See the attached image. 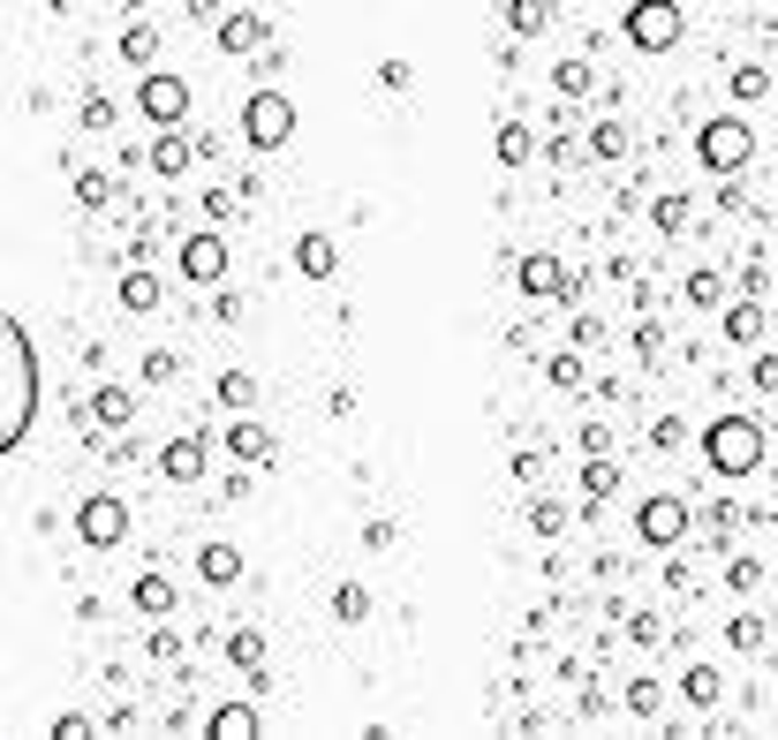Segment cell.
Here are the masks:
<instances>
[{"instance_id": "7c38bea8", "label": "cell", "mask_w": 778, "mask_h": 740, "mask_svg": "<svg viewBox=\"0 0 778 740\" xmlns=\"http://www.w3.org/2000/svg\"><path fill=\"white\" fill-rule=\"evenodd\" d=\"M219 439H227V461H273V453H280V439H273L258 416H235Z\"/></svg>"}, {"instance_id": "f35d334b", "label": "cell", "mask_w": 778, "mask_h": 740, "mask_svg": "<svg viewBox=\"0 0 778 740\" xmlns=\"http://www.w3.org/2000/svg\"><path fill=\"white\" fill-rule=\"evenodd\" d=\"M771 91V68H733V99H764Z\"/></svg>"}, {"instance_id": "52a82bcc", "label": "cell", "mask_w": 778, "mask_h": 740, "mask_svg": "<svg viewBox=\"0 0 778 740\" xmlns=\"http://www.w3.org/2000/svg\"><path fill=\"white\" fill-rule=\"evenodd\" d=\"M680 30H688L680 0H635V8H627V38H635L642 53H665V46H680Z\"/></svg>"}, {"instance_id": "7a4b0ae2", "label": "cell", "mask_w": 778, "mask_h": 740, "mask_svg": "<svg viewBox=\"0 0 778 740\" xmlns=\"http://www.w3.org/2000/svg\"><path fill=\"white\" fill-rule=\"evenodd\" d=\"M703 453H711L718 476H756L764 468V424L756 416H718L703 431Z\"/></svg>"}, {"instance_id": "d4e9b609", "label": "cell", "mask_w": 778, "mask_h": 740, "mask_svg": "<svg viewBox=\"0 0 778 740\" xmlns=\"http://www.w3.org/2000/svg\"><path fill=\"white\" fill-rule=\"evenodd\" d=\"M122 61H137V68H145V61H159V30L145 23V15H137V23L122 30Z\"/></svg>"}, {"instance_id": "30bf717a", "label": "cell", "mask_w": 778, "mask_h": 740, "mask_svg": "<svg viewBox=\"0 0 778 740\" xmlns=\"http://www.w3.org/2000/svg\"><path fill=\"white\" fill-rule=\"evenodd\" d=\"M514 280H522V296H529V302H552V296H567V265H560L552 250H529V258L514 265Z\"/></svg>"}, {"instance_id": "f6af8a7d", "label": "cell", "mask_w": 778, "mask_h": 740, "mask_svg": "<svg viewBox=\"0 0 778 740\" xmlns=\"http://www.w3.org/2000/svg\"><path fill=\"white\" fill-rule=\"evenodd\" d=\"M152 657L159 665H181V635L174 627H152Z\"/></svg>"}, {"instance_id": "7bdbcfd3", "label": "cell", "mask_w": 778, "mask_h": 740, "mask_svg": "<svg viewBox=\"0 0 778 740\" xmlns=\"http://www.w3.org/2000/svg\"><path fill=\"white\" fill-rule=\"evenodd\" d=\"M91 733H99V726H91L84 711H61V718H53V740H91Z\"/></svg>"}, {"instance_id": "d6a6232c", "label": "cell", "mask_w": 778, "mask_h": 740, "mask_svg": "<svg viewBox=\"0 0 778 740\" xmlns=\"http://www.w3.org/2000/svg\"><path fill=\"white\" fill-rule=\"evenodd\" d=\"M544 378H552V386H567V393H575V386H582V378H590V371H582V348H560V355H552V363H544Z\"/></svg>"}, {"instance_id": "d590c367", "label": "cell", "mask_w": 778, "mask_h": 740, "mask_svg": "<svg viewBox=\"0 0 778 740\" xmlns=\"http://www.w3.org/2000/svg\"><path fill=\"white\" fill-rule=\"evenodd\" d=\"M627 711H635V718H657V711H665V688H657V680L642 673V680L627 688Z\"/></svg>"}, {"instance_id": "6da1fadb", "label": "cell", "mask_w": 778, "mask_h": 740, "mask_svg": "<svg viewBox=\"0 0 778 740\" xmlns=\"http://www.w3.org/2000/svg\"><path fill=\"white\" fill-rule=\"evenodd\" d=\"M38 393H46V386H38V348H30L23 317L0 310V461L38 424Z\"/></svg>"}, {"instance_id": "44dd1931", "label": "cell", "mask_w": 778, "mask_h": 740, "mask_svg": "<svg viewBox=\"0 0 778 740\" xmlns=\"http://www.w3.org/2000/svg\"><path fill=\"white\" fill-rule=\"evenodd\" d=\"M491 151H499V166H529V151H537V137H529L522 122H499V137H491Z\"/></svg>"}, {"instance_id": "5b68a950", "label": "cell", "mask_w": 778, "mask_h": 740, "mask_svg": "<svg viewBox=\"0 0 778 740\" xmlns=\"http://www.w3.org/2000/svg\"><path fill=\"white\" fill-rule=\"evenodd\" d=\"M227 265H235V250H227V235H219V227H197V235L181 242V258H174V273H181L189 288H219V280H227Z\"/></svg>"}, {"instance_id": "8fae6325", "label": "cell", "mask_w": 778, "mask_h": 740, "mask_svg": "<svg viewBox=\"0 0 778 740\" xmlns=\"http://www.w3.org/2000/svg\"><path fill=\"white\" fill-rule=\"evenodd\" d=\"M159 476H166V484H181V491H189V484H197V476H204V439H197V431H174V439L159 446Z\"/></svg>"}, {"instance_id": "c3c4849f", "label": "cell", "mask_w": 778, "mask_h": 740, "mask_svg": "<svg viewBox=\"0 0 778 740\" xmlns=\"http://www.w3.org/2000/svg\"><path fill=\"white\" fill-rule=\"evenodd\" d=\"M688 439V424H680V416H657V431H650V446H680Z\"/></svg>"}, {"instance_id": "4316f807", "label": "cell", "mask_w": 778, "mask_h": 740, "mask_svg": "<svg viewBox=\"0 0 778 740\" xmlns=\"http://www.w3.org/2000/svg\"><path fill=\"white\" fill-rule=\"evenodd\" d=\"M332 619L363 627V619H371V590H363V582H340V590H332Z\"/></svg>"}, {"instance_id": "ab89813d", "label": "cell", "mask_w": 778, "mask_h": 740, "mask_svg": "<svg viewBox=\"0 0 778 740\" xmlns=\"http://www.w3.org/2000/svg\"><path fill=\"white\" fill-rule=\"evenodd\" d=\"M84 129H99V137L114 129V99H106V91H91V99H84Z\"/></svg>"}, {"instance_id": "e0dca14e", "label": "cell", "mask_w": 778, "mask_h": 740, "mask_svg": "<svg viewBox=\"0 0 778 740\" xmlns=\"http://www.w3.org/2000/svg\"><path fill=\"white\" fill-rule=\"evenodd\" d=\"M197 575H204L212 590H227V582H242V552H235V544H204V552H197Z\"/></svg>"}, {"instance_id": "bcb514c9", "label": "cell", "mask_w": 778, "mask_h": 740, "mask_svg": "<svg viewBox=\"0 0 778 740\" xmlns=\"http://www.w3.org/2000/svg\"><path fill=\"white\" fill-rule=\"evenodd\" d=\"M537 476H544V453L522 446V453H514V484H537Z\"/></svg>"}, {"instance_id": "83f0119b", "label": "cell", "mask_w": 778, "mask_h": 740, "mask_svg": "<svg viewBox=\"0 0 778 740\" xmlns=\"http://www.w3.org/2000/svg\"><path fill=\"white\" fill-rule=\"evenodd\" d=\"M650 220H657L665 235H680V227H688V197H680V189H657V197H650Z\"/></svg>"}, {"instance_id": "cb8c5ba5", "label": "cell", "mask_w": 778, "mask_h": 740, "mask_svg": "<svg viewBox=\"0 0 778 740\" xmlns=\"http://www.w3.org/2000/svg\"><path fill=\"white\" fill-rule=\"evenodd\" d=\"M76 204H84V212H106V204H114V174L84 166V174H76Z\"/></svg>"}, {"instance_id": "7dc6e473", "label": "cell", "mask_w": 778, "mask_h": 740, "mask_svg": "<svg viewBox=\"0 0 778 740\" xmlns=\"http://www.w3.org/2000/svg\"><path fill=\"white\" fill-rule=\"evenodd\" d=\"M726 582H733V590H756V582H764V560H733Z\"/></svg>"}, {"instance_id": "603a6c76", "label": "cell", "mask_w": 778, "mask_h": 740, "mask_svg": "<svg viewBox=\"0 0 778 740\" xmlns=\"http://www.w3.org/2000/svg\"><path fill=\"white\" fill-rule=\"evenodd\" d=\"M227 665L258 673V665H265V627H235V635H227Z\"/></svg>"}, {"instance_id": "681fc988", "label": "cell", "mask_w": 778, "mask_h": 740, "mask_svg": "<svg viewBox=\"0 0 778 740\" xmlns=\"http://www.w3.org/2000/svg\"><path fill=\"white\" fill-rule=\"evenodd\" d=\"M749 378H756V393H778V355H756V371H749Z\"/></svg>"}, {"instance_id": "836d02e7", "label": "cell", "mask_w": 778, "mask_h": 740, "mask_svg": "<svg viewBox=\"0 0 778 740\" xmlns=\"http://www.w3.org/2000/svg\"><path fill=\"white\" fill-rule=\"evenodd\" d=\"M506 23L529 38V30H544V23H552V8H544V0H506Z\"/></svg>"}, {"instance_id": "1f68e13d", "label": "cell", "mask_w": 778, "mask_h": 740, "mask_svg": "<svg viewBox=\"0 0 778 740\" xmlns=\"http://www.w3.org/2000/svg\"><path fill=\"white\" fill-rule=\"evenodd\" d=\"M552 84H560V99H582V91L598 84V68H590V61H560V68H552Z\"/></svg>"}, {"instance_id": "60d3db41", "label": "cell", "mask_w": 778, "mask_h": 740, "mask_svg": "<svg viewBox=\"0 0 778 740\" xmlns=\"http://www.w3.org/2000/svg\"><path fill=\"white\" fill-rule=\"evenodd\" d=\"M235 204H242V197H235V181H227V189H204V220H212V227H219V220H235Z\"/></svg>"}, {"instance_id": "9c48e42d", "label": "cell", "mask_w": 778, "mask_h": 740, "mask_svg": "<svg viewBox=\"0 0 778 740\" xmlns=\"http://www.w3.org/2000/svg\"><path fill=\"white\" fill-rule=\"evenodd\" d=\"M137 106H145V122H152V129H181V114H189V84H181L174 68H145Z\"/></svg>"}, {"instance_id": "816d5d0a", "label": "cell", "mask_w": 778, "mask_h": 740, "mask_svg": "<svg viewBox=\"0 0 778 740\" xmlns=\"http://www.w3.org/2000/svg\"><path fill=\"white\" fill-rule=\"evenodd\" d=\"M657 635H665V627H657L650 612H635V619H627V642H657Z\"/></svg>"}, {"instance_id": "b9f144b4", "label": "cell", "mask_w": 778, "mask_h": 740, "mask_svg": "<svg viewBox=\"0 0 778 740\" xmlns=\"http://www.w3.org/2000/svg\"><path fill=\"white\" fill-rule=\"evenodd\" d=\"M688 302H695V310H711V302H718V273H711V265H703V273H688Z\"/></svg>"}, {"instance_id": "484cf974", "label": "cell", "mask_w": 778, "mask_h": 740, "mask_svg": "<svg viewBox=\"0 0 778 740\" xmlns=\"http://www.w3.org/2000/svg\"><path fill=\"white\" fill-rule=\"evenodd\" d=\"M129 597H137V612H152V619H159V612H174V582H166V575H137V590H129Z\"/></svg>"}, {"instance_id": "3957f363", "label": "cell", "mask_w": 778, "mask_h": 740, "mask_svg": "<svg viewBox=\"0 0 778 740\" xmlns=\"http://www.w3.org/2000/svg\"><path fill=\"white\" fill-rule=\"evenodd\" d=\"M242 137H250L258 151H280L288 137H296V99L273 91V84H258V91L242 99Z\"/></svg>"}, {"instance_id": "f907efd6", "label": "cell", "mask_w": 778, "mask_h": 740, "mask_svg": "<svg viewBox=\"0 0 778 740\" xmlns=\"http://www.w3.org/2000/svg\"><path fill=\"white\" fill-rule=\"evenodd\" d=\"M378 84L386 91H409V61H378Z\"/></svg>"}, {"instance_id": "277c9868", "label": "cell", "mask_w": 778, "mask_h": 740, "mask_svg": "<svg viewBox=\"0 0 778 740\" xmlns=\"http://www.w3.org/2000/svg\"><path fill=\"white\" fill-rule=\"evenodd\" d=\"M695 159H703L711 174H733V166H749V159H756V129H749L741 114H718V122H703V129H695Z\"/></svg>"}, {"instance_id": "2e32d148", "label": "cell", "mask_w": 778, "mask_h": 740, "mask_svg": "<svg viewBox=\"0 0 778 740\" xmlns=\"http://www.w3.org/2000/svg\"><path fill=\"white\" fill-rule=\"evenodd\" d=\"M582 491H590L582 506H605V499L620 491V461H613V453H590V461H582Z\"/></svg>"}, {"instance_id": "ffe728a7", "label": "cell", "mask_w": 778, "mask_h": 740, "mask_svg": "<svg viewBox=\"0 0 778 740\" xmlns=\"http://www.w3.org/2000/svg\"><path fill=\"white\" fill-rule=\"evenodd\" d=\"M152 166L166 174V181H181V166H189V137H181V129H159V137H152Z\"/></svg>"}, {"instance_id": "ac0fdd59", "label": "cell", "mask_w": 778, "mask_h": 740, "mask_svg": "<svg viewBox=\"0 0 778 740\" xmlns=\"http://www.w3.org/2000/svg\"><path fill=\"white\" fill-rule=\"evenodd\" d=\"M204 733L212 740H250L258 733V711H250V703H219V711L204 718Z\"/></svg>"}, {"instance_id": "d6986e66", "label": "cell", "mask_w": 778, "mask_h": 740, "mask_svg": "<svg viewBox=\"0 0 778 740\" xmlns=\"http://www.w3.org/2000/svg\"><path fill=\"white\" fill-rule=\"evenodd\" d=\"M129 416H137V401H129L122 386H99V393H91V424H106V431H122Z\"/></svg>"}, {"instance_id": "f546056e", "label": "cell", "mask_w": 778, "mask_h": 740, "mask_svg": "<svg viewBox=\"0 0 778 740\" xmlns=\"http://www.w3.org/2000/svg\"><path fill=\"white\" fill-rule=\"evenodd\" d=\"M726 642H733V650H764V642H771V627H764L756 612H733V619H726Z\"/></svg>"}, {"instance_id": "ba28073f", "label": "cell", "mask_w": 778, "mask_h": 740, "mask_svg": "<svg viewBox=\"0 0 778 740\" xmlns=\"http://www.w3.org/2000/svg\"><path fill=\"white\" fill-rule=\"evenodd\" d=\"M635 537H642L650 552H673V544L688 537V499H680V491L642 499V506H635Z\"/></svg>"}, {"instance_id": "4dcf8cb0", "label": "cell", "mask_w": 778, "mask_h": 740, "mask_svg": "<svg viewBox=\"0 0 778 740\" xmlns=\"http://www.w3.org/2000/svg\"><path fill=\"white\" fill-rule=\"evenodd\" d=\"M718 688H726V680H718V665H695V673L680 680V695H688L695 711H711V703H718Z\"/></svg>"}, {"instance_id": "4fadbf2b", "label": "cell", "mask_w": 778, "mask_h": 740, "mask_svg": "<svg viewBox=\"0 0 778 740\" xmlns=\"http://www.w3.org/2000/svg\"><path fill=\"white\" fill-rule=\"evenodd\" d=\"M332 265H340V242L332 235H296V273L303 280H332Z\"/></svg>"}, {"instance_id": "8d00e7d4", "label": "cell", "mask_w": 778, "mask_h": 740, "mask_svg": "<svg viewBox=\"0 0 778 740\" xmlns=\"http://www.w3.org/2000/svg\"><path fill=\"white\" fill-rule=\"evenodd\" d=\"M145 378H152V386H174V378H181V355H174V348H152V355H145Z\"/></svg>"}, {"instance_id": "7402d4cb", "label": "cell", "mask_w": 778, "mask_h": 740, "mask_svg": "<svg viewBox=\"0 0 778 740\" xmlns=\"http://www.w3.org/2000/svg\"><path fill=\"white\" fill-rule=\"evenodd\" d=\"M726 340L756 348V340H764V302H733V310H726Z\"/></svg>"}, {"instance_id": "e575fe53", "label": "cell", "mask_w": 778, "mask_h": 740, "mask_svg": "<svg viewBox=\"0 0 778 740\" xmlns=\"http://www.w3.org/2000/svg\"><path fill=\"white\" fill-rule=\"evenodd\" d=\"M529 529H537V537H560V529H567V506H560V499H529Z\"/></svg>"}, {"instance_id": "74e56055", "label": "cell", "mask_w": 778, "mask_h": 740, "mask_svg": "<svg viewBox=\"0 0 778 740\" xmlns=\"http://www.w3.org/2000/svg\"><path fill=\"white\" fill-rule=\"evenodd\" d=\"M590 151H598V159H620V151H627V129H620V122H598V129H590Z\"/></svg>"}, {"instance_id": "9a60e30c", "label": "cell", "mask_w": 778, "mask_h": 740, "mask_svg": "<svg viewBox=\"0 0 778 740\" xmlns=\"http://www.w3.org/2000/svg\"><path fill=\"white\" fill-rule=\"evenodd\" d=\"M114 302L145 317V310H159V302H166V288H159V273H145V265H137V273H122V288H114Z\"/></svg>"}, {"instance_id": "f1b7e54d", "label": "cell", "mask_w": 778, "mask_h": 740, "mask_svg": "<svg viewBox=\"0 0 778 740\" xmlns=\"http://www.w3.org/2000/svg\"><path fill=\"white\" fill-rule=\"evenodd\" d=\"M250 401H258V378H250V371H219V409H235V416H242Z\"/></svg>"}, {"instance_id": "ee69618b", "label": "cell", "mask_w": 778, "mask_h": 740, "mask_svg": "<svg viewBox=\"0 0 778 740\" xmlns=\"http://www.w3.org/2000/svg\"><path fill=\"white\" fill-rule=\"evenodd\" d=\"M657 348H665V333H657V317H642V325H635V355L657 363Z\"/></svg>"}, {"instance_id": "8992f818", "label": "cell", "mask_w": 778, "mask_h": 740, "mask_svg": "<svg viewBox=\"0 0 778 740\" xmlns=\"http://www.w3.org/2000/svg\"><path fill=\"white\" fill-rule=\"evenodd\" d=\"M76 537H84L91 552H122V537H129V506H122V491H91V499L76 506Z\"/></svg>"}, {"instance_id": "5bb4252c", "label": "cell", "mask_w": 778, "mask_h": 740, "mask_svg": "<svg viewBox=\"0 0 778 740\" xmlns=\"http://www.w3.org/2000/svg\"><path fill=\"white\" fill-rule=\"evenodd\" d=\"M219 46H227V53H258V46H265V15H258V8L219 15Z\"/></svg>"}]
</instances>
